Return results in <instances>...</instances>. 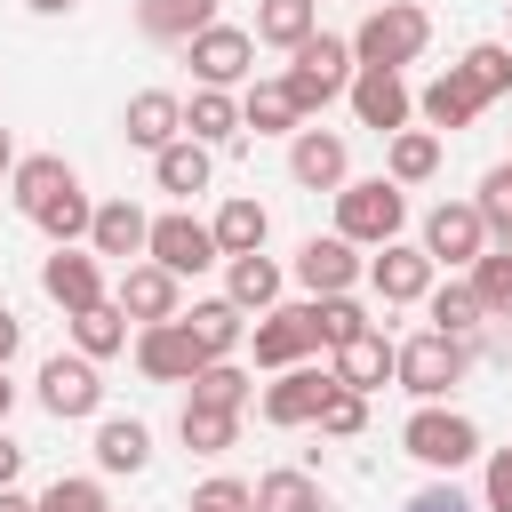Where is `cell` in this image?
<instances>
[{
	"instance_id": "obj_25",
	"label": "cell",
	"mask_w": 512,
	"mask_h": 512,
	"mask_svg": "<svg viewBox=\"0 0 512 512\" xmlns=\"http://www.w3.org/2000/svg\"><path fill=\"white\" fill-rule=\"evenodd\" d=\"M344 392H384V376H392V336L384 328H360L352 344H336V368H328Z\"/></svg>"
},
{
	"instance_id": "obj_28",
	"label": "cell",
	"mask_w": 512,
	"mask_h": 512,
	"mask_svg": "<svg viewBox=\"0 0 512 512\" xmlns=\"http://www.w3.org/2000/svg\"><path fill=\"white\" fill-rule=\"evenodd\" d=\"M152 464V424L144 416H96V472H144Z\"/></svg>"
},
{
	"instance_id": "obj_51",
	"label": "cell",
	"mask_w": 512,
	"mask_h": 512,
	"mask_svg": "<svg viewBox=\"0 0 512 512\" xmlns=\"http://www.w3.org/2000/svg\"><path fill=\"white\" fill-rule=\"evenodd\" d=\"M0 512H40V496H16V488H0Z\"/></svg>"
},
{
	"instance_id": "obj_16",
	"label": "cell",
	"mask_w": 512,
	"mask_h": 512,
	"mask_svg": "<svg viewBox=\"0 0 512 512\" xmlns=\"http://www.w3.org/2000/svg\"><path fill=\"white\" fill-rule=\"evenodd\" d=\"M288 176H296L304 192H336V184L352 176L344 136H336V128H296V136H288Z\"/></svg>"
},
{
	"instance_id": "obj_9",
	"label": "cell",
	"mask_w": 512,
	"mask_h": 512,
	"mask_svg": "<svg viewBox=\"0 0 512 512\" xmlns=\"http://www.w3.org/2000/svg\"><path fill=\"white\" fill-rule=\"evenodd\" d=\"M344 104H352V120H360V128H376V136H392V128H408V120H416L408 80H400V72H384V64H352Z\"/></svg>"
},
{
	"instance_id": "obj_36",
	"label": "cell",
	"mask_w": 512,
	"mask_h": 512,
	"mask_svg": "<svg viewBox=\"0 0 512 512\" xmlns=\"http://www.w3.org/2000/svg\"><path fill=\"white\" fill-rule=\"evenodd\" d=\"M424 312H432V328H440V336H464V344H472V328L488 320V304L472 296V280H448V288L432 280V296H424Z\"/></svg>"
},
{
	"instance_id": "obj_54",
	"label": "cell",
	"mask_w": 512,
	"mask_h": 512,
	"mask_svg": "<svg viewBox=\"0 0 512 512\" xmlns=\"http://www.w3.org/2000/svg\"><path fill=\"white\" fill-rule=\"evenodd\" d=\"M8 168H16V144H8V128H0V184H8Z\"/></svg>"
},
{
	"instance_id": "obj_30",
	"label": "cell",
	"mask_w": 512,
	"mask_h": 512,
	"mask_svg": "<svg viewBox=\"0 0 512 512\" xmlns=\"http://www.w3.org/2000/svg\"><path fill=\"white\" fill-rule=\"evenodd\" d=\"M176 432H184V448H192V456H224V448H240V408H208V400H184Z\"/></svg>"
},
{
	"instance_id": "obj_37",
	"label": "cell",
	"mask_w": 512,
	"mask_h": 512,
	"mask_svg": "<svg viewBox=\"0 0 512 512\" xmlns=\"http://www.w3.org/2000/svg\"><path fill=\"white\" fill-rule=\"evenodd\" d=\"M304 320H312V344H320V352H336V344H352V336L368 328V312H360L352 296H312Z\"/></svg>"
},
{
	"instance_id": "obj_12",
	"label": "cell",
	"mask_w": 512,
	"mask_h": 512,
	"mask_svg": "<svg viewBox=\"0 0 512 512\" xmlns=\"http://www.w3.org/2000/svg\"><path fill=\"white\" fill-rule=\"evenodd\" d=\"M112 304L128 312V328H144V320H176L184 312V280L168 272V264H120V288H112Z\"/></svg>"
},
{
	"instance_id": "obj_4",
	"label": "cell",
	"mask_w": 512,
	"mask_h": 512,
	"mask_svg": "<svg viewBox=\"0 0 512 512\" xmlns=\"http://www.w3.org/2000/svg\"><path fill=\"white\" fill-rule=\"evenodd\" d=\"M464 368H472V344H464V336L424 328V336L392 344V376H400V392H416V400H448V392L464 384Z\"/></svg>"
},
{
	"instance_id": "obj_8",
	"label": "cell",
	"mask_w": 512,
	"mask_h": 512,
	"mask_svg": "<svg viewBox=\"0 0 512 512\" xmlns=\"http://www.w3.org/2000/svg\"><path fill=\"white\" fill-rule=\"evenodd\" d=\"M40 408H48L56 424L96 416V408H104V376H96V360H88V352H48V360H40Z\"/></svg>"
},
{
	"instance_id": "obj_26",
	"label": "cell",
	"mask_w": 512,
	"mask_h": 512,
	"mask_svg": "<svg viewBox=\"0 0 512 512\" xmlns=\"http://www.w3.org/2000/svg\"><path fill=\"white\" fill-rule=\"evenodd\" d=\"M384 176L408 192V184H432L440 176V128H392L384 136Z\"/></svg>"
},
{
	"instance_id": "obj_43",
	"label": "cell",
	"mask_w": 512,
	"mask_h": 512,
	"mask_svg": "<svg viewBox=\"0 0 512 512\" xmlns=\"http://www.w3.org/2000/svg\"><path fill=\"white\" fill-rule=\"evenodd\" d=\"M464 80H472L480 96H504V88H512V48H504V40L464 48Z\"/></svg>"
},
{
	"instance_id": "obj_48",
	"label": "cell",
	"mask_w": 512,
	"mask_h": 512,
	"mask_svg": "<svg viewBox=\"0 0 512 512\" xmlns=\"http://www.w3.org/2000/svg\"><path fill=\"white\" fill-rule=\"evenodd\" d=\"M408 512H480V504H472L456 480H432V488H416V496H408Z\"/></svg>"
},
{
	"instance_id": "obj_32",
	"label": "cell",
	"mask_w": 512,
	"mask_h": 512,
	"mask_svg": "<svg viewBox=\"0 0 512 512\" xmlns=\"http://www.w3.org/2000/svg\"><path fill=\"white\" fill-rule=\"evenodd\" d=\"M216 248L224 256H248V248H264V232H272V216H264V200H248V192H232L224 208H216Z\"/></svg>"
},
{
	"instance_id": "obj_45",
	"label": "cell",
	"mask_w": 512,
	"mask_h": 512,
	"mask_svg": "<svg viewBox=\"0 0 512 512\" xmlns=\"http://www.w3.org/2000/svg\"><path fill=\"white\" fill-rule=\"evenodd\" d=\"M472 208H480V224H488V232H504V240H512V168H488Z\"/></svg>"
},
{
	"instance_id": "obj_10",
	"label": "cell",
	"mask_w": 512,
	"mask_h": 512,
	"mask_svg": "<svg viewBox=\"0 0 512 512\" xmlns=\"http://www.w3.org/2000/svg\"><path fill=\"white\" fill-rule=\"evenodd\" d=\"M336 392V376L328 368H312V360H296V368H272V384H264V424H280V432H296V424H312L320 416V400Z\"/></svg>"
},
{
	"instance_id": "obj_27",
	"label": "cell",
	"mask_w": 512,
	"mask_h": 512,
	"mask_svg": "<svg viewBox=\"0 0 512 512\" xmlns=\"http://www.w3.org/2000/svg\"><path fill=\"white\" fill-rule=\"evenodd\" d=\"M208 176H216V160H208V144H192V136H176V144H160V152H152V184H160L168 200L208 192Z\"/></svg>"
},
{
	"instance_id": "obj_39",
	"label": "cell",
	"mask_w": 512,
	"mask_h": 512,
	"mask_svg": "<svg viewBox=\"0 0 512 512\" xmlns=\"http://www.w3.org/2000/svg\"><path fill=\"white\" fill-rule=\"evenodd\" d=\"M256 512H320V480L312 472H264L256 480Z\"/></svg>"
},
{
	"instance_id": "obj_24",
	"label": "cell",
	"mask_w": 512,
	"mask_h": 512,
	"mask_svg": "<svg viewBox=\"0 0 512 512\" xmlns=\"http://www.w3.org/2000/svg\"><path fill=\"white\" fill-rule=\"evenodd\" d=\"M280 288H288V272H280L264 248H248V256H224V296H232L240 312H272V304H280Z\"/></svg>"
},
{
	"instance_id": "obj_18",
	"label": "cell",
	"mask_w": 512,
	"mask_h": 512,
	"mask_svg": "<svg viewBox=\"0 0 512 512\" xmlns=\"http://www.w3.org/2000/svg\"><path fill=\"white\" fill-rule=\"evenodd\" d=\"M368 264H360V248L344 240V232H328V240H304L296 248V280L312 288V296H352V280H360Z\"/></svg>"
},
{
	"instance_id": "obj_53",
	"label": "cell",
	"mask_w": 512,
	"mask_h": 512,
	"mask_svg": "<svg viewBox=\"0 0 512 512\" xmlns=\"http://www.w3.org/2000/svg\"><path fill=\"white\" fill-rule=\"evenodd\" d=\"M8 408H16V384H8V368H0V424H8Z\"/></svg>"
},
{
	"instance_id": "obj_46",
	"label": "cell",
	"mask_w": 512,
	"mask_h": 512,
	"mask_svg": "<svg viewBox=\"0 0 512 512\" xmlns=\"http://www.w3.org/2000/svg\"><path fill=\"white\" fill-rule=\"evenodd\" d=\"M40 512H112V496H104V480H56L40 496Z\"/></svg>"
},
{
	"instance_id": "obj_11",
	"label": "cell",
	"mask_w": 512,
	"mask_h": 512,
	"mask_svg": "<svg viewBox=\"0 0 512 512\" xmlns=\"http://www.w3.org/2000/svg\"><path fill=\"white\" fill-rule=\"evenodd\" d=\"M440 272H456V264H472L480 248H488V224H480V208L472 200H440L432 216H424V240H416Z\"/></svg>"
},
{
	"instance_id": "obj_5",
	"label": "cell",
	"mask_w": 512,
	"mask_h": 512,
	"mask_svg": "<svg viewBox=\"0 0 512 512\" xmlns=\"http://www.w3.org/2000/svg\"><path fill=\"white\" fill-rule=\"evenodd\" d=\"M400 448L416 464H432V472H456V464L480 456V424L456 416V408H440V400H416V416L400 424Z\"/></svg>"
},
{
	"instance_id": "obj_40",
	"label": "cell",
	"mask_w": 512,
	"mask_h": 512,
	"mask_svg": "<svg viewBox=\"0 0 512 512\" xmlns=\"http://www.w3.org/2000/svg\"><path fill=\"white\" fill-rule=\"evenodd\" d=\"M464 272H472V296H480L488 312H512V240H504V248H480Z\"/></svg>"
},
{
	"instance_id": "obj_22",
	"label": "cell",
	"mask_w": 512,
	"mask_h": 512,
	"mask_svg": "<svg viewBox=\"0 0 512 512\" xmlns=\"http://www.w3.org/2000/svg\"><path fill=\"white\" fill-rule=\"evenodd\" d=\"M176 320L192 328L200 360H232V352L248 344V312H240L232 296H208V304H192V312H176Z\"/></svg>"
},
{
	"instance_id": "obj_1",
	"label": "cell",
	"mask_w": 512,
	"mask_h": 512,
	"mask_svg": "<svg viewBox=\"0 0 512 512\" xmlns=\"http://www.w3.org/2000/svg\"><path fill=\"white\" fill-rule=\"evenodd\" d=\"M280 88H288V104L312 120V112H328L344 88H352V40H336V32H312L304 48H288V72H280Z\"/></svg>"
},
{
	"instance_id": "obj_13",
	"label": "cell",
	"mask_w": 512,
	"mask_h": 512,
	"mask_svg": "<svg viewBox=\"0 0 512 512\" xmlns=\"http://www.w3.org/2000/svg\"><path fill=\"white\" fill-rule=\"evenodd\" d=\"M432 280H440V264H432L416 240H384V248H376V264H368V288H376L384 304H424V296H432Z\"/></svg>"
},
{
	"instance_id": "obj_6",
	"label": "cell",
	"mask_w": 512,
	"mask_h": 512,
	"mask_svg": "<svg viewBox=\"0 0 512 512\" xmlns=\"http://www.w3.org/2000/svg\"><path fill=\"white\" fill-rule=\"evenodd\" d=\"M184 64H192L200 88H240L248 64H256V32H248V24H200V32L184 40Z\"/></svg>"
},
{
	"instance_id": "obj_21",
	"label": "cell",
	"mask_w": 512,
	"mask_h": 512,
	"mask_svg": "<svg viewBox=\"0 0 512 512\" xmlns=\"http://www.w3.org/2000/svg\"><path fill=\"white\" fill-rule=\"evenodd\" d=\"M144 232H152V216H144L136 200H104V208L88 216V248L112 256V264H136V256H144Z\"/></svg>"
},
{
	"instance_id": "obj_47",
	"label": "cell",
	"mask_w": 512,
	"mask_h": 512,
	"mask_svg": "<svg viewBox=\"0 0 512 512\" xmlns=\"http://www.w3.org/2000/svg\"><path fill=\"white\" fill-rule=\"evenodd\" d=\"M480 512H512V448L488 456V472H480Z\"/></svg>"
},
{
	"instance_id": "obj_3",
	"label": "cell",
	"mask_w": 512,
	"mask_h": 512,
	"mask_svg": "<svg viewBox=\"0 0 512 512\" xmlns=\"http://www.w3.org/2000/svg\"><path fill=\"white\" fill-rule=\"evenodd\" d=\"M400 224H408V192L392 184V176H344L336 184V232L352 240V248H384V240H400Z\"/></svg>"
},
{
	"instance_id": "obj_23",
	"label": "cell",
	"mask_w": 512,
	"mask_h": 512,
	"mask_svg": "<svg viewBox=\"0 0 512 512\" xmlns=\"http://www.w3.org/2000/svg\"><path fill=\"white\" fill-rule=\"evenodd\" d=\"M72 184H80V176H72V160H64V152H32V160H16V168H8V200H16L24 216H40V208H48L56 192H72Z\"/></svg>"
},
{
	"instance_id": "obj_20",
	"label": "cell",
	"mask_w": 512,
	"mask_h": 512,
	"mask_svg": "<svg viewBox=\"0 0 512 512\" xmlns=\"http://www.w3.org/2000/svg\"><path fill=\"white\" fill-rule=\"evenodd\" d=\"M416 112H424V128H472V120L488 112V96H480V88L464 80V64H448L440 80H424Z\"/></svg>"
},
{
	"instance_id": "obj_55",
	"label": "cell",
	"mask_w": 512,
	"mask_h": 512,
	"mask_svg": "<svg viewBox=\"0 0 512 512\" xmlns=\"http://www.w3.org/2000/svg\"><path fill=\"white\" fill-rule=\"evenodd\" d=\"M504 168H512V160H504Z\"/></svg>"
},
{
	"instance_id": "obj_33",
	"label": "cell",
	"mask_w": 512,
	"mask_h": 512,
	"mask_svg": "<svg viewBox=\"0 0 512 512\" xmlns=\"http://www.w3.org/2000/svg\"><path fill=\"white\" fill-rule=\"evenodd\" d=\"M72 352H88V360H112V352H128V312L104 296V304H88V312H72Z\"/></svg>"
},
{
	"instance_id": "obj_50",
	"label": "cell",
	"mask_w": 512,
	"mask_h": 512,
	"mask_svg": "<svg viewBox=\"0 0 512 512\" xmlns=\"http://www.w3.org/2000/svg\"><path fill=\"white\" fill-rule=\"evenodd\" d=\"M16 344H24V320H16V312H8V304H0V368H8V360H16Z\"/></svg>"
},
{
	"instance_id": "obj_41",
	"label": "cell",
	"mask_w": 512,
	"mask_h": 512,
	"mask_svg": "<svg viewBox=\"0 0 512 512\" xmlns=\"http://www.w3.org/2000/svg\"><path fill=\"white\" fill-rule=\"evenodd\" d=\"M88 216H96V208H88V192L72 184V192H56V200H48V208H40L32 224H40V232H48L56 248H72V240H88Z\"/></svg>"
},
{
	"instance_id": "obj_35",
	"label": "cell",
	"mask_w": 512,
	"mask_h": 512,
	"mask_svg": "<svg viewBox=\"0 0 512 512\" xmlns=\"http://www.w3.org/2000/svg\"><path fill=\"white\" fill-rule=\"evenodd\" d=\"M240 128H256V136H296V128H304V112L288 104V88H280V80H256V88L240 96Z\"/></svg>"
},
{
	"instance_id": "obj_52",
	"label": "cell",
	"mask_w": 512,
	"mask_h": 512,
	"mask_svg": "<svg viewBox=\"0 0 512 512\" xmlns=\"http://www.w3.org/2000/svg\"><path fill=\"white\" fill-rule=\"evenodd\" d=\"M24 8H32V16H72L80 0H24Z\"/></svg>"
},
{
	"instance_id": "obj_7",
	"label": "cell",
	"mask_w": 512,
	"mask_h": 512,
	"mask_svg": "<svg viewBox=\"0 0 512 512\" xmlns=\"http://www.w3.org/2000/svg\"><path fill=\"white\" fill-rule=\"evenodd\" d=\"M144 256H152V264H168L176 280H192V272L224 264L216 232H208V224H200L192 208H168V216H152V232H144Z\"/></svg>"
},
{
	"instance_id": "obj_17",
	"label": "cell",
	"mask_w": 512,
	"mask_h": 512,
	"mask_svg": "<svg viewBox=\"0 0 512 512\" xmlns=\"http://www.w3.org/2000/svg\"><path fill=\"white\" fill-rule=\"evenodd\" d=\"M40 288H48V304H64V320L88 312V304H104V264H96V248H56V256L40 264Z\"/></svg>"
},
{
	"instance_id": "obj_34",
	"label": "cell",
	"mask_w": 512,
	"mask_h": 512,
	"mask_svg": "<svg viewBox=\"0 0 512 512\" xmlns=\"http://www.w3.org/2000/svg\"><path fill=\"white\" fill-rule=\"evenodd\" d=\"M136 24L152 32V40H192L200 24H216V0H136Z\"/></svg>"
},
{
	"instance_id": "obj_31",
	"label": "cell",
	"mask_w": 512,
	"mask_h": 512,
	"mask_svg": "<svg viewBox=\"0 0 512 512\" xmlns=\"http://www.w3.org/2000/svg\"><path fill=\"white\" fill-rule=\"evenodd\" d=\"M320 32V0H256V40L264 48H304Z\"/></svg>"
},
{
	"instance_id": "obj_14",
	"label": "cell",
	"mask_w": 512,
	"mask_h": 512,
	"mask_svg": "<svg viewBox=\"0 0 512 512\" xmlns=\"http://www.w3.org/2000/svg\"><path fill=\"white\" fill-rule=\"evenodd\" d=\"M248 352H256V368H296V360H312L320 344H312L304 304H272V312H256V320H248Z\"/></svg>"
},
{
	"instance_id": "obj_42",
	"label": "cell",
	"mask_w": 512,
	"mask_h": 512,
	"mask_svg": "<svg viewBox=\"0 0 512 512\" xmlns=\"http://www.w3.org/2000/svg\"><path fill=\"white\" fill-rule=\"evenodd\" d=\"M312 424H320V440H360V432H368V392H344V384H336Z\"/></svg>"
},
{
	"instance_id": "obj_38",
	"label": "cell",
	"mask_w": 512,
	"mask_h": 512,
	"mask_svg": "<svg viewBox=\"0 0 512 512\" xmlns=\"http://www.w3.org/2000/svg\"><path fill=\"white\" fill-rule=\"evenodd\" d=\"M192 400H208V408H248V368H240V360H200V368H192Z\"/></svg>"
},
{
	"instance_id": "obj_56",
	"label": "cell",
	"mask_w": 512,
	"mask_h": 512,
	"mask_svg": "<svg viewBox=\"0 0 512 512\" xmlns=\"http://www.w3.org/2000/svg\"><path fill=\"white\" fill-rule=\"evenodd\" d=\"M504 8H512V0H504Z\"/></svg>"
},
{
	"instance_id": "obj_15",
	"label": "cell",
	"mask_w": 512,
	"mask_h": 512,
	"mask_svg": "<svg viewBox=\"0 0 512 512\" xmlns=\"http://www.w3.org/2000/svg\"><path fill=\"white\" fill-rule=\"evenodd\" d=\"M136 368H144L152 384H192V368H200L192 328H184V320H144V328H136Z\"/></svg>"
},
{
	"instance_id": "obj_19",
	"label": "cell",
	"mask_w": 512,
	"mask_h": 512,
	"mask_svg": "<svg viewBox=\"0 0 512 512\" xmlns=\"http://www.w3.org/2000/svg\"><path fill=\"white\" fill-rule=\"evenodd\" d=\"M120 128H128L136 152H160V144L184 136V96H168V88H136L128 112H120Z\"/></svg>"
},
{
	"instance_id": "obj_49",
	"label": "cell",
	"mask_w": 512,
	"mask_h": 512,
	"mask_svg": "<svg viewBox=\"0 0 512 512\" xmlns=\"http://www.w3.org/2000/svg\"><path fill=\"white\" fill-rule=\"evenodd\" d=\"M16 472H24V448H16L8 424H0V488H16Z\"/></svg>"
},
{
	"instance_id": "obj_44",
	"label": "cell",
	"mask_w": 512,
	"mask_h": 512,
	"mask_svg": "<svg viewBox=\"0 0 512 512\" xmlns=\"http://www.w3.org/2000/svg\"><path fill=\"white\" fill-rule=\"evenodd\" d=\"M184 512H256V488L248 480H232V472H216V480H200L192 488V504Z\"/></svg>"
},
{
	"instance_id": "obj_29",
	"label": "cell",
	"mask_w": 512,
	"mask_h": 512,
	"mask_svg": "<svg viewBox=\"0 0 512 512\" xmlns=\"http://www.w3.org/2000/svg\"><path fill=\"white\" fill-rule=\"evenodd\" d=\"M184 136H192V144H232V136H240V96H232V88H192Z\"/></svg>"
},
{
	"instance_id": "obj_2",
	"label": "cell",
	"mask_w": 512,
	"mask_h": 512,
	"mask_svg": "<svg viewBox=\"0 0 512 512\" xmlns=\"http://www.w3.org/2000/svg\"><path fill=\"white\" fill-rule=\"evenodd\" d=\"M424 48H432V16H424L416 0H384V8H368L360 32H352V64H384V72L416 64Z\"/></svg>"
}]
</instances>
